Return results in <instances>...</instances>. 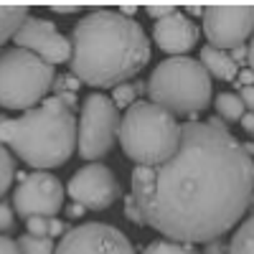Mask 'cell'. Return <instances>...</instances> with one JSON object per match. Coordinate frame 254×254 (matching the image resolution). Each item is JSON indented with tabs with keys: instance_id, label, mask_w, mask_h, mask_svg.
<instances>
[{
	"instance_id": "obj_1",
	"label": "cell",
	"mask_w": 254,
	"mask_h": 254,
	"mask_svg": "<svg viewBox=\"0 0 254 254\" xmlns=\"http://www.w3.org/2000/svg\"><path fill=\"white\" fill-rule=\"evenodd\" d=\"M254 193V160L224 120H188L171 160L132 168L130 196L145 226L178 244H208L234 229Z\"/></svg>"
},
{
	"instance_id": "obj_2",
	"label": "cell",
	"mask_w": 254,
	"mask_h": 254,
	"mask_svg": "<svg viewBox=\"0 0 254 254\" xmlns=\"http://www.w3.org/2000/svg\"><path fill=\"white\" fill-rule=\"evenodd\" d=\"M71 76L94 89H115L150 61V38L135 18L115 8H94L71 31Z\"/></svg>"
},
{
	"instance_id": "obj_3",
	"label": "cell",
	"mask_w": 254,
	"mask_h": 254,
	"mask_svg": "<svg viewBox=\"0 0 254 254\" xmlns=\"http://www.w3.org/2000/svg\"><path fill=\"white\" fill-rule=\"evenodd\" d=\"M0 145L36 171L61 168L76 150L74 112L56 97H46L23 117H0Z\"/></svg>"
},
{
	"instance_id": "obj_4",
	"label": "cell",
	"mask_w": 254,
	"mask_h": 254,
	"mask_svg": "<svg viewBox=\"0 0 254 254\" xmlns=\"http://www.w3.org/2000/svg\"><path fill=\"white\" fill-rule=\"evenodd\" d=\"M117 140L135 168H158L171 160L181 142L178 120L147 99H135L120 117Z\"/></svg>"
},
{
	"instance_id": "obj_5",
	"label": "cell",
	"mask_w": 254,
	"mask_h": 254,
	"mask_svg": "<svg viewBox=\"0 0 254 254\" xmlns=\"http://www.w3.org/2000/svg\"><path fill=\"white\" fill-rule=\"evenodd\" d=\"M147 102L158 104L165 112L193 115L203 112L211 104V76L201 66V61L188 56H168L153 69L150 79L145 81Z\"/></svg>"
},
{
	"instance_id": "obj_6",
	"label": "cell",
	"mask_w": 254,
	"mask_h": 254,
	"mask_svg": "<svg viewBox=\"0 0 254 254\" xmlns=\"http://www.w3.org/2000/svg\"><path fill=\"white\" fill-rule=\"evenodd\" d=\"M54 66L36 54L15 46L0 51V107L23 112L38 107L54 87Z\"/></svg>"
},
{
	"instance_id": "obj_7",
	"label": "cell",
	"mask_w": 254,
	"mask_h": 254,
	"mask_svg": "<svg viewBox=\"0 0 254 254\" xmlns=\"http://www.w3.org/2000/svg\"><path fill=\"white\" fill-rule=\"evenodd\" d=\"M120 110L107 94H89L81 104L79 127H76V150L84 160L99 163L117 142L120 132Z\"/></svg>"
},
{
	"instance_id": "obj_8",
	"label": "cell",
	"mask_w": 254,
	"mask_h": 254,
	"mask_svg": "<svg viewBox=\"0 0 254 254\" xmlns=\"http://www.w3.org/2000/svg\"><path fill=\"white\" fill-rule=\"evenodd\" d=\"M201 18L208 46L219 51L244 46L254 31V5L249 3H211L203 5Z\"/></svg>"
},
{
	"instance_id": "obj_9",
	"label": "cell",
	"mask_w": 254,
	"mask_h": 254,
	"mask_svg": "<svg viewBox=\"0 0 254 254\" xmlns=\"http://www.w3.org/2000/svg\"><path fill=\"white\" fill-rule=\"evenodd\" d=\"M64 193L66 190H64L61 181L46 171L20 176V183L13 190V211L20 219H54L64 208Z\"/></svg>"
},
{
	"instance_id": "obj_10",
	"label": "cell",
	"mask_w": 254,
	"mask_h": 254,
	"mask_svg": "<svg viewBox=\"0 0 254 254\" xmlns=\"http://www.w3.org/2000/svg\"><path fill=\"white\" fill-rule=\"evenodd\" d=\"M54 254H135V247L120 229L102 221H87L69 229L54 247Z\"/></svg>"
},
{
	"instance_id": "obj_11",
	"label": "cell",
	"mask_w": 254,
	"mask_h": 254,
	"mask_svg": "<svg viewBox=\"0 0 254 254\" xmlns=\"http://www.w3.org/2000/svg\"><path fill=\"white\" fill-rule=\"evenodd\" d=\"M66 190L71 196V203L92 211H104L120 198V181L112 168L104 163H87L71 176Z\"/></svg>"
},
{
	"instance_id": "obj_12",
	"label": "cell",
	"mask_w": 254,
	"mask_h": 254,
	"mask_svg": "<svg viewBox=\"0 0 254 254\" xmlns=\"http://www.w3.org/2000/svg\"><path fill=\"white\" fill-rule=\"evenodd\" d=\"M13 44L15 49H23L36 54L41 61L51 64H66L71 59V44H69V36H64L51 20L46 18H36L28 15L23 23L18 26V31L13 33Z\"/></svg>"
},
{
	"instance_id": "obj_13",
	"label": "cell",
	"mask_w": 254,
	"mask_h": 254,
	"mask_svg": "<svg viewBox=\"0 0 254 254\" xmlns=\"http://www.w3.org/2000/svg\"><path fill=\"white\" fill-rule=\"evenodd\" d=\"M198 38H201V31L196 28L193 18H188L183 13H173L168 18H160L153 26L155 46L165 54H171V56H186L188 51H193Z\"/></svg>"
},
{
	"instance_id": "obj_14",
	"label": "cell",
	"mask_w": 254,
	"mask_h": 254,
	"mask_svg": "<svg viewBox=\"0 0 254 254\" xmlns=\"http://www.w3.org/2000/svg\"><path fill=\"white\" fill-rule=\"evenodd\" d=\"M201 66L206 69L208 76H216L221 81H237V74H239V66L229 56V51H219L208 44L201 49Z\"/></svg>"
},
{
	"instance_id": "obj_15",
	"label": "cell",
	"mask_w": 254,
	"mask_h": 254,
	"mask_svg": "<svg viewBox=\"0 0 254 254\" xmlns=\"http://www.w3.org/2000/svg\"><path fill=\"white\" fill-rule=\"evenodd\" d=\"M28 18V5L23 3H0V46L13 38L18 26Z\"/></svg>"
},
{
	"instance_id": "obj_16",
	"label": "cell",
	"mask_w": 254,
	"mask_h": 254,
	"mask_svg": "<svg viewBox=\"0 0 254 254\" xmlns=\"http://www.w3.org/2000/svg\"><path fill=\"white\" fill-rule=\"evenodd\" d=\"M226 254H254V214L239 224L234 239L226 244Z\"/></svg>"
},
{
	"instance_id": "obj_17",
	"label": "cell",
	"mask_w": 254,
	"mask_h": 254,
	"mask_svg": "<svg viewBox=\"0 0 254 254\" xmlns=\"http://www.w3.org/2000/svg\"><path fill=\"white\" fill-rule=\"evenodd\" d=\"M214 107H216V115H219L221 120H226V122H239L242 115L247 112L244 104H242V99H239V94H234V92H221V94H216Z\"/></svg>"
},
{
	"instance_id": "obj_18",
	"label": "cell",
	"mask_w": 254,
	"mask_h": 254,
	"mask_svg": "<svg viewBox=\"0 0 254 254\" xmlns=\"http://www.w3.org/2000/svg\"><path fill=\"white\" fill-rule=\"evenodd\" d=\"M15 247H18V254H54V239L49 237L23 234V237H18Z\"/></svg>"
},
{
	"instance_id": "obj_19",
	"label": "cell",
	"mask_w": 254,
	"mask_h": 254,
	"mask_svg": "<svg viewBox=\"0 0 254 254\" xmlns=\"http://www.w3.org/2000/svg\"><path fill=\"white\" fill-rule=\"evenodd\" d=\"M142 254H198V249L193 244H178L171 239H155L145 247Z\"/></svg>"
},
{
	"instance_id": "obj_20",
	"label": "cell",
	"mask_w": 254,
	"mask_h": 254,
	"mask_svg": "<svg viewBox=\"0 0 254 254\" xmlns=\"http://www.w3.org/2000/svg\"><path fill=\"white\" fill-rule=\"evenodd\" d=\"M13 176H15V165H13L10 150L5 145H0V198L8 193V188L13 183Z\"/></svg>"
},
{
	"instance_id": "obj_21",
	"label": "cell",
	"mask_w": 254,
	"mask_h": 254,
	"mask_svg": "<svg viewBox=\"0 0 254 254\" xmlns=\"http://www.w3.org/2000/svg\"><path fill=\"white\" fill-rule=\"evenodd\" d=\"M135 97H137L135 87H132L130 81H127V84H120V87L112 89V97H110V99H112L115 107L120 110V107H132V104H135Z\"/></svg>"
},
{
	"instance_id": "obj_22",
	"label": "cell",
	"mask_w": 254,
	"mask_h": 254,
	"mask_svg": "<svg viewBox=\"0 0 254 254\" xmlns=\"http://www.w3.org/2000/svg\"><path fill=\"white\" fill-rule=\"evenodd\" d=\"M145 10H147L150 18L160 20V18H168V15L178 13V5L176 3H145Z\"/></svg>"
},
{
	"instance_id": "obj_23",
	"label": "cell",
	"mask_w": 254,
	"mask_h": 254,
	"mask_svg": "<svg viewBox=\"0 0 254 254\" xmlns=\"http://www.w3.org/2000/svg\"><path fill=\"white\" fill-rule=\"evenodd\" d=\"M76 87H79V79H74L71 74H56V79H54V94H61V92H74L76 94Z\"/></svg>"
},
{
	"instance_id": "obj_24",
	"label": "cell",
	"mask_w": 254,
	"mask_h": 254,
	"mask_svg": "<svg viewBox=\"0 0 254 254\" xmlns=\"http://www.w3.org/2000/svg\"><path fill=\"white\" fill-rule=\"evenodd\" d=\"M26 229L31 237H49V219L31 216V219H26Z\"/></svg>"
},
{
	"instance_id": "obj_25",
	"label": "cell",
	"mask_w": 254,
	"mask_h": 254,
	"mask_svg": "<svg viewBox=\"0 0 254 254\" xmlns=\"http://www.w3.org/2000/svg\"><path fill=\"white\" fill-rule=\"evenodd\" d=\"M125 216H127V221H132L135 226H145V221H142V216H140V211H137V206H135L130 193L125 196Z\"/></svg>"
},
{
	"instance_id": "obj_26",
	"label": "cell",
	"mask_w": 254,
	"mask_h": 254,
	"mask_svg": "<svg viewBox=\"0 0 254 254\" xmlns=\"http://www.w3.org/2000/svg\"><path fill=\"white\" fill-rule=\"evenodd\" d=\"M15 226V219H13V211L5 201H0V231H10Z\"/></svg>"
},
{
	"instance_id": "obj_27",
	"label": "cell",
	"mask_w": 254,
	"mask_h": 254,
	"mask_svg": "<svg viewBox=\"0 0 254 254\" xmlns=\"http://www.w3.org/2000/svg\"><path fill=\"white\" fill-rule=\"evenodd\" d=\"M49 8L54 13H79L84 8V3H49Z\"/></svg>"
},
{
	"instance_id": "obj_28",
	"label": "cell",
	"mask_w": 254,
	"mask_h": 254,
	"mask_svg": "<svg viewBox=\"0 0 254 254\" xmlns=\"http://www.w3.org/2000/svg\"><path fill=\"white\" fill-rule=\"evenodd\" d=\"M66 234V224L61 219H49V239H56V237H64Z\"/></svg>"
},
{
	"instance_id": "obj_29",
	"label": "cell",
	"mask_w": 254,
	"mask_h": 254,
	"mask_svg": "<svg viewBox=\"0 0 254 254\" xmlns=\"http://www.w3.org/2000/svg\"><path fill=\"white\" fill-rule=\"evenodd\" d=\"M239 99L244 104V110L254 112V87H242L239 89Z\"/></svg>"
},
{
	"instance_id": "obj_30",
	"label": "cell",
	"mask_w": 254,
	"mask_h": 254,
	"mask_svg": "<svg viewBox=\"0 0 254 254\" xmlns=\"http://www.w3.org/2000/svg\"><path fill=\"white\" fill-rule=\"evenodd\" d=\"M237 84H239V89L242 87H254V71L252 69H244L237 74Z\"/></svg>"
},
{
	"instance_id": "obj_31",
	"label": "cell",
	"mask_w": 254,
	"mask_h": 254,
	"mask_svg": "<svg viewBox=\"0 0 254 254\" xmlns=\"http://www.w3.org/2000/svg\"><path fill=\"white\" fill-rule=\"evenodd\" d=\"M137 8H140L137 3H120V5L115 8V10H117L120 15H125V18H132V15L137 13Z\"/></svg>"
},
{
	"instance_id": "obj_32",
	"label": "cell",
	"mask_w": 254,
	"mask_h": 254,
	"mask_svg": "<svg viewBox=\"0 0 254 254\" xmlns=\"http://www.w3.org/2000/svg\"><path fill=\"white\" fill-rule=\"evenodd\" d=\"M203 254H226V244H224L221 239L208 242V244H206V249H203Z\"/></svg>"
},
{
	"instance_id": "obj_33",
	"label": "cell",
	"mask_w": 254,
	"mask_h": 254,
	"mask_svg": "<svg viewBox=\"0 0 254 254\" xmlns=\"http://www.w3.org/2000/svg\"><path fill=\"white\" fill-rule=\"evenodd\" d=\"M239 122H242V127H244V132L254 137V112H244Z\"/></svg>"
},
{
	"instance_id": "obj_34",
	"label": "cell",
	"mask_w": 254,
	"mask_h": 254,
	"mask_svg": "<svg viewBox=\"0 0 254 254\" xmlns=\"http://www.w3.org/2000/svg\"><path fill=\"white\" fill-rule=\"evenodd\" d=\"M0 254H18V247L13 239L8 237H0Z\"/></svg>"
},
{
	"instance_id": "obj_35",
	"label": "cell",
	"mask_w": 254,
	"mask_h": 254,
	"mask_svg": "<svg viewBox=\"0 0 254 254\" xmlns=\"http://www.w3.org/2000/svg\"><path fill=\"white\" fill-rule=\"evenodd\" d=\"M231 59H234V64L239 66V64H247V44L244 46H237V49H231V54H229Z\"/></svg>"
},
{
	"instance_id": "obj_36",
	"label": "cell",
	"mask_w": 254,
	"mask_h": 254,
	"mask_svg": "<svg viewBox=\"0 0 254 254\" xmlns=\"http://www.w3.org/2000/svg\"><path fill=\"white\" fill-rule=\"evenodd\" d=\"M247 66L254 71V31L249 36V44H247Z\"/></svg>"
},
{
	"instance_id": "obj_37",
	"label": "cell",
	"mask_w": 254,
	"mask_h": 254,
	"mask_svg": "<svg viewBox=\"0 0 254 254\" xmlns=\"http://www.w3.org/2000/svg\"><path fill=\"white\" fill-rule=\"evenodd\" d=\"M84 211H87V208H81L79 203H71V206L66 208V216H69V219H79V216H84Z\"/></svg>"
},
{
	"instance_id": "obj_38",
	"label": "cell",
	"mask_w": 254,
	"mask_h": 254,
	"mask_svg": "<svg viewBox=\"0 0 254 254\" xmlns=\"http://www.w3.org/2000/svg\"><path fill=\"white\" fill-rule=\"evenodd\" d=\"M186 10L190 15H203V5H198V3H186Z\"/></svg>"
},
{
	"instance_id": "obj_39",
	"label": "cell",
	"mask_w": 254,
	"mask_h": 254,
	"mask_svg": "<svg viewBox=\"0 0 254 254\" xmlns=\"http://www.w3.org/2000/svg\"><path fill=\"white\" fill-rule=\"evenodd\" d=\"M249 206H252V208H254V193H252V198H249Z\"/></svg>"
}]
</instances>
